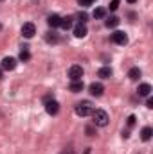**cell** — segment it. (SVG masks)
Masks as SVG:
<instances>
[{
  "label": "cell",
  "mask_w": 153,
  "mask_h": 154,
  "mask_svg": "<svg viewBox=\"0 0 153 154\" xmlns=\"http://www.w3.org/2000/svg\"><path fill=\"white\" fill-rule=\"evenodd\" d=\"M119 5H121V4H119V0H112V2H110V9H112V11H117V9H119Z\"/></svg>",
  "instance_id": "cell-21"
},
{
  "label": "cell",
  "mask_w": 153,
  "mask_h": 154,
  "mask_svg": "<svg viewBox=\"0 0 153 154\" xmlns=\"http://www.w3.org/2000/svg\"><path fill=\"white\" fill-rule=\"evenodd\" d=\"M151 127H144V129H142V131H141V138H142V140H144V142H148V140H150V138H151Z\"/></svg>",
  "instance_id": "cell-15"
},
{
  "label": "cell",
  "mask_w": 153,
  "mask_h": 154,
  "mask_svg": "<svg viewBox=\"0 0 153 154\" xmlns=\"http://www.w3.org/2000/svg\"><path fill=\"white\" fill-rule=\"evenodd\" d=\"M0 29H2V23H0Z\"/></svg>",
  "instance_id": "cell-28"
},
{
  "label": "cell",
  "mask_w": 153,
  "mask_h": 154,
  "mask_svg": "<svg viewBox=\"0 0 153 154\" xmlns=\"http://www.w3.org/2000/svg\"><path fill=\"white\" fill-rule=\"evenodd\" d=\"M137 91H139V95H141V97H148V95L151 93V86H150L148 82H142V84L139 86V90H137Z\"/></svg>",
  "instance_id": "cell-10"
},
{
  "label": "cell",
  "mask_w": 153,
  "mask_h": 154,
  "mask_svg": "<svg viewBox=\"0 0 153 154\" xmlns=\"http://www.w3.org/2000/svg\"><path fill=\"white\" fill-rule=\"evenodd\" d=\"M77 18H79V23H85V22H86V14H85V13H79Z\"/></svg>",
  "instance_id": "cell-23"
},
{
  "label": "cell",
  "mask_w": 153,
  "mask_h": 154,
  "mask_svg": "<svg viewBox=\"0 0 153 154\" xmlns=\"http://www.w3.org/2000/svg\"><path fill=\"white\" fill-rule=\"evenodd\" d=\"M97 75L101 77V79H110L112 77V68L110 66H103V68H99Z\"/></svg>",
  "instance_id": "cell-12"
},
{
  "label": "cell",
  "mask_w": 153,
  "mask_h": 154,
  "mask_svg": "<svg viewBox=\"0 0 153 154\" xmlns=\"http://www.w3.org/2000/svg\"><path fill=\"white\" fill-rule=\"evenodd\" d=\"M16 68V59L15 57H4L2 59V70H15Z\"/></svg>",
  "instance_id": "cell-8"
},
{
  "label": "cell",
  "mask_w": 153,
  "mask_h": 154,
  "mask_svg": "<svg viewBox=\"0 0 153 154\" xmlns=\"http://www.w3.org/2000/svg\"><path fill=\"white\" fill-rule=\"evenodd\" d=\"M105 14H106V9H105V7H97V9L94 11V18H97V20L105 18Z\"/></svg>",
  "instance_id": "cell-17"
},
{
  "label": "cell",
  "mask_w": 153,
  "mask_h": 154,
  "mask_svg": "<svg viewBox=\"0 0 153 154\" xmlns=\"http://www.w3.org/2000/svg\"><path fill=\"white\" fill-rule=\"evenodd\" d=\"M0 2H2V0H0Z\"/></svg>",
  "instance_id": "cell-29"
},
{
  "label": "cell",
  "mask_w": 153,
  "mask_h": 154,
  "mask_svg": "<svg viewBox=\"0 0 153 154\" xmlns=\"http://www.w3.org/2000/svg\"><path fill=\"white\" fill-rule=\"evenodd\" d=\"M112 41L117 43V45H126L128 43V36L122 31H115L114 34H112Z\"/></svg>",
  "instance_id": "cell-6"
},
{
  "label": "cell",
  "mask_w": 153,
  "mask_h": 154,
  "mask_svg": "<svg viewBox=\"0 0 153 154\" xmlns=\"http://www.w3.org/2000/svg\"><path fill=\"white\" fill-rule=\"evenodd\" d=\"M128 77L132 79V81H137L139 77H141V70L135 66V68H130V72H128Z\"/></svg>",
  "instance_id": "cell-16"
},
{
  "label": "cell",
  "mask_w": 153,
  "mask_h": 154,
  "mask_svg": "<svg viewBox=\"0 0 153 154\" xmlns=\"http://www.w3.org/2000/svg\"><path fill=\"white\" fill-rule=\"evenodd\" d=\"M74 36L76 38H85L86 36V25L85 23H77L74 27Z\"/></svg>",
  "instance_id": "cell-9"
},
{
  "label": "cell",
  "mask_w": 153,
  "mask_h": 154,
  "mask_svg": "<svg viewBox=\"0 0 153 154\" xmlns=\"http://www.w3.org/2000/svg\"><path fill=\"white\" fill-rule=\"evenodd\" d=\"M0 79H2V70H0Z\"/></svg>",
  "instance_id": "cell-27"
},
{
  "label": "cell",
  "mask_w": 153,
  "mask_h": 154,
  "mask_svg": "<svg viewBox=\"0 0 153 154\" xmlns=\"http://www.w3.org/2000/svg\"><path fill=\"white\" fill-rule=\"evenodd\" d=\"M69 77H70V81H81V77H83V68H81V65H72V66L69 68Z\"/></svg>",
  "instance_id": "cell-3"
},
{
  "label": "cell",
  "mask_w": 153,
  "mask_h": 154,
  "mask_svg": "<svg viewBox=\"0 0 153 154\" xmlns=\"http://www.w3.org/2000/svg\"><path fill=\"white\" fill-rule=\"evenodd\" d=\"M29 59H31V54H29L27 47H24V48H22V52H20V61H24V63H25V61H29Z\"/></svg>",
  "instance_id": "cell-18"
},
{
  "label": "cell",
  "mask_w": 153,
  "mask_h": 154,
  "mask_svg": "<svg viewBox=\"0 0 153 154\" xmlns=\"http://www.w3.org/2000/svg\"><path fill=\"white\" fill-rule=\"evenodd\" d=\"M92 2H94V0H77V4H79L81 7H86V5H92Z\"/></svg>",
  "instance_id": "cell-22"
},
{
  "label": "cell",
  "mask_w": 153,
  "mask_h": 154,
  "mask_svg": "<svg viewBox=\"0 0 153 154\" xmlns=\"http://www.w3.org/2000/svg\"><path fill=\"white\" fill-rule=\"evenodd\" d=\"M128 125H130V127H132V125H135V116H133V115L128 116Z\"/></svg>",
  "instance_id": "cell-24"
},
{
  "label": "cell",
  "mask_w": 153,
  "mask_h": 154,
  "mask_svg": "<svg viewBox=\"0 0 153 154\" xmlns=\"http://www.w3.org/2000/svg\"><path fill=\"white\" fill-rule=\"evenodd\" d=\"M69 90H70L72 93H79V91H83V82H81V81H72L70 86H69Z\"/></svg>",
  "instance_id": "cell-13"
},
{
  "label": "cell",
  "mask_w": 153,
  "mask_h": 154,
  "mask_svg": "<svg viewBox=\"0 0 153 154\" xmlns=\"http://www.w3.org/2000/svg\"><path fill=\"white\" fill-rule=\"evenodd\" d=\"M92 111H94V108H92L90 102H79L76 106V115L77 116H88V115H92Z\"/></svg>",
  "instance_id": "cell-2"
},
{
  "label": "cell",
  "mask_w": 153,
  "mask_h": 154,
  "mask_svg": "<svg viewBox=\"0 0 153 154\" xmlns=\"http://www.w3.org/2000/svg\"><path fill=\"white\" fill-rule=\"evenodd\" d=\"M45 41H47V43H58V36H56L54 32H47Z\"/></svg>",
  "instance_id": "cell-20"
},
{
  "label": "cell",
  "mask_w": 153,
  "mask_h": 154,
  "mask_svg": "<svg viewBox=\"0 0 153 154\" xmlns=\"http://www.w3.org/2000/svg\"><path fill=\"white\" fill-rule=\"evenodd\" d=\"M60 27H61V29H65V31H67V29H70V27H72V18H70V16H65V18H61V22H60Z\"/></svg>",
  "instance_id": "cell-14"
},
{
  "label": "cell",
  "mask_w": 153,
  "mask_h": 154,
  "mask_svg": "<svg viewBox=\"0 0 153 154\" xmlns=\"http://www.w3.org/2000/svg\"><path fill=\"white\" fill-rule=\"evenodd\" d=\"M60 22H61V18L58 16V14H50L49 18H47V23L54 29V27H60Z\"/></svg>",
  "instance_id": "cell-11"
},
{
  "label": "cell",
  "mask_w": 153,
  "mask_h": 154,
  "mask_svg": "<svg viewBox=\"0 0 153 154\" xmlns=\"http://www.w3.org/2000/svg\"><path fill=\"white\" fill-rule=\"evenodd\" d=\"M45 109H47V113L49 115H56L58 111H60V104L52 99V100H45Z\"/></svg>",
  "instance_id": "cell-7"
},
{
  "label": "cell",
  "mask_w": 153,
  "mask_h": 154,
  "mask_svg": "<svg viewBox=\"0 0 153 154\" xmlns=\"http://www.w3.org/2000/svg\"><path fill=\"white\" fill-rule=\"evenodd\" d=\"M92 118H94V125H99V127H105L108 124V113L103 111V109H96L92 111Z\"/></svg>",
  "instance_id": "cell-1"
},
{
  "label": "cell",
  "mask_w": 153,
  "mask_h": 154,
  "mask_svg": "<svg viewBox=\"0 0 153 154\" xmlns=\"http://www.w3.org/2000/svg\"><path fill=\"white\" fill-rule=\"evenodd\" d=\"M135 2H137V0H128V4H135Z\"/></svg>",
  "instance_id": "cell-26"
},
{
  "label": "cell",
  "mask_w": 153,
  "mask_h": 154,
  "mask_svg": "<svg viewBox=\"0 0 153 154\" xmlns=\"http://www.w3.org/2000/svg\"><path fill=\"white\" fill-rule=\"evenodd\" d=\"M119 22H121V20H119L117 16H110V18L106 20V27H117Z\"/></svg>",
  "instance_id": "cell-19"
},
{
  "label": "cell",
  "mask_w": 153,
  "mask_h": 154,
  "mask_svg": "<svg viewBox=\"0 0 153 154\" xmlns=\"http://www.w3.org/2000/svg\"><path fill=\"white\" fill-rule=\"evenodd\" d=\"M34 34H36V27H34V23L27 22V23L22 25V36H24V38H33Z\"/></svg>",
  "instance_id": "cell-4"
},
{
  "label": "cell",
  "mask_w": 153,
  "mask_h": 154,
  "mask_svg": "<svg viewBox=\"0 0 153 154\" xmlns=\"http://www.w3.org/2000/svg\"><path fill=\"white\" fill-rule=\"evenodd\" d=\"M146 106H148V108H153V99H151V97L146 100Z\"/></svg>",
  "instance_id": "cell-25"
},
{
  "label": "cell",
  "mask_w": 153,
  "mask_h": 154,
  "mask_svg": "<svg viewBox=\"0 0 153 154\" xmlns=\"http://www.w3.org/2000/svg\"><path fill=\"white\" fill-rule=\"evenodd\" d=\"M88 91H90V95H94V97H101L103 91H105V86H103L101 82H92V84L88 86Z\"/></svg>",
  "instance_id": "cell-5"
}]
</instances>
